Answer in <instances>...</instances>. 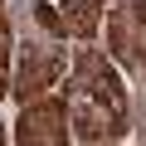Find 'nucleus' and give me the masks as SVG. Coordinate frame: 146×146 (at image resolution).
Wrapping results in <instances>:
<instances>
[{
    "label": "nucleus",
    "mask_w": 146,
    "mask_h": 146,
    "mask_svg": "<svg viewBox=\"0 0 146 146\" xmlns=\"http://www.w3.org/2000/svg\"><path fill=\"white\" fill-rule=\"evenodd\" d=\"M10 58H15V34H10V15H5V0H0V98L15 88L10 78Z\"/></svg>",
    "instance_id": "6"
},
{
    "label": "nucleus",
    "mask_w": 146,
    "mask_h": 146,
    "mask_svg": "<svg viewBox=\"0 0 146 146\" xmlns=\"http://www.w3.org/2000/svg\"><path fill=\"white\" fill-rule=\"evenodd\" d=\"M63 29L73 39H93L98 25H102V0H63Z\"/></svg>",
    "instance_id": "5"
},
{
    "label": "nucleus",
    "mask_w": 146,
    "mask_h": 146,
    "mask_svg": "<svg viewBox=\"0 0 146 146\" xmlns=\"http://www.w3.org/2000/svg\"><path fill=\"white\" fill-rule=\"evenodd\" d=\"M136 73L146 78V39H141V58H136Z\"/></svg>",
    "instance_id": "7"
},
{
    "label": "nucleus",
    "mask_w": 146,
    "mask_h": 146,
    "mask_svg": "<svg viewBox=\"0 0 146 146\" xmlns=\"http://www.w3.org/2000/svg\"><path fill=\"white\" fill-rule=\"evenodd\" d=\"M63 73V54L58 49H44V44H25L20 54V68H15V98L20 102H34L44 98Z\"/></svg>",
    "instance_id": "3"
},
{
    "label": "nucleus",
    "mask_w": 146,
    "mask_h": 146,
    "mask_svg": "<svg viewBox=\"0 0 146 146\" xmlns=\"http://www.w3.org/2000/svg\"><path fill=\"white\" fill-rule=\"evenodd\" d=\"M63 102H68V122L88 146L98 141H117L131 127L127 112V88L117 78V68L98 54V49H78L73 58V73L63 83Z\"/></svg>",
    "instance_id": "1"
},
{
    "label": "nucleus",
    "mask_w": 146,
    "mask_h": 146,
    "mask_svg": "<svg viewBox=\"0 0 146 146\" xmlns=\"http://www.w3.org/2000/svg\"><path fill=\"white\" fill-rule=\"evenodd\" d=\"M141 39H146V0H131V5H117L107 15V54L127 68H136L141 58Z\"/></svg>",
    "instance_id": "4"
},
{
    "label": "nucleus",
    "mask_w": 146,
    "mask_h": 146,
    "mask_svg": "<svg viewBox=\"0 0 146 146\" xmlns=\"http://www.w3.org/2000/svg\"><path fill=\"white\" fill-rule=\"evenodd\" d=\"M98 146H117V141H98Z\"/></svg>",
    "instance_id": "8"
},
{
    "label": "nucleus",
    "mask_w": 146,
    "mask_h": 146,
    "mask_svg": "<svg viewBox=\"0 0 146 146\" xmlns=\"http://www.w3.org/2000/svg\"><path fill=\"white\" fill-rule=\"evenodd\" d=\"M68 102L63 98H34L25 102L20 122H15V146H68Z\"/></svg>",
    "instance_id": "2"
}]
</instances>
